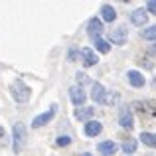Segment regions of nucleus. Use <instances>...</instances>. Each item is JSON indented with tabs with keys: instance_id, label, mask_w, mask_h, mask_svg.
Segmentation results:
<instances>
[{
	"instance_id": "a211bd4d",
	"label": "nucleus",
	"mask_w": 156,
	"mask_h": 156,
	"mask_svg": "<svg viewBox=\"0 0 156 156\" xmlns=\"http://www.w3.org/2000/svg\"><path fill=\"white\" fill-rule=\"evenodd\" d=\"M136 140L134 138H129V140H125L122 142V150H125V154H133L134 150H136Z\"/></svg>"
},
{
	"instance_id": "4be33fe9",
	"label": "nucleus",
	"mask_w": 156,
	"mask_h": 156,
	"mask_svg": "<svg viewBox=\"0 0 156 156\" xmlns=\"http://www.w3.org/2000/svg\"><path fill=\"white\" fill-rule=\"evenodd\" d=\"M67 144H71V136H67V134L57 136V146H67Z\"/></svg>"
},
{
	"instance_id": "aec40b11",
	"label": "nucleus",
	"mask_w": 156,
	"mask_h": 156,
	"mask_svg": "<svg viewBox=\"0 0 156 156\" xmlns=\"http://www.w3.org/2000/svg\"><path fill=\"white\" fill-rule=\"evenodd\" d=\"M142 38H144V40H150V42H152V40H156V26L144 28V30H142Z\"/></svg>"
},
{
	"instance_id": "f8f14e48",
	"label": "nucleus",
	"mask_w": 156,
	"mask_h": 156,
	"mask_svg": "<svg viewBox=\"0 0 156 156\" xmlns=\"http://www.w3.org/2000/svg\"><path fill=\"white\" fill-rule=\"evenodd\" d=\"M101 130H103V125L99 121H89L85 122V134L87 136H99Z\"/></svg>"
},
{
	"instance_id": "412c9836",
	"label": "nucleus",
	"mask_w": 156,
	"mask_h": 156,
	"mask_svg": "<svg viewBox=\"0 0 156 156\" xmlns=\"http://www.w3.org/2000/svg\"><path fill=\"white\" fill-rule=\"evenodd\" d=\"M75 79H77V83H79V87H81V85L91 83V81H89V77H87V73H83V71H79V73H77V77H75Z\"/></svg>"
},
{
	"instance_id": "f257e3e1",
	"label": "nucleus",
	"mask_w": 156,
	"mask_h": 156,
	"mask_svg": "<svg viewBox=\"0 0 156 156\" xmlns=\"http://www.w3.org/2000/svg\"><path fill=\"white\" fill-rule=\"evenodd\" d=\"M12 148H14V152H22L24 146H26V138H28V130L26 126H24V122H16L14 129H12Z\"/></svg>"
},
{
	"instance_id": "b1692460",
	"label": "nucleus",
	"mask_w": 156,
	"mask_h": 156,
	"mask_svg": "<svg viewBox=\"0 0 156 156\" xmlns=\"http://www.w3.org/2000/svg\"><path fill=\"white\" fill-rule=\"evenodd\" d=\"M4 134H6V133H4V129L0 126V138H4Z\"/></svg>"
},
{
	"instance_id": "f03ea898",
	"label": "nucleus",
	"mask_w": 156,
	"mask_h": 156,
	"mask_svg": "<svg viewBox=\"0 0 156 156\" xmlns=\"http://www.w3.org/2000/svg\"><path fill=\"white\" fill-rule=\"evenodd\" d=\"M10 91H12V97H14L16 103H26V101L30 99V95H32V89L28 87L22 79H16L14 83H12Z\"/></svg>"
},
{
	"instance_id": "2eb2a0df",
	"label": "nucleus",
	"mask_w": 156,
	"mask_h": 156,
	"mask_svg": "<svg viewBox=\"0 0 156 156\" xmlns=\"http://www.w3.org/2000/svg\"><path fill=\"white\" fill-rule=\"evenodd\" d=\"M95 115V109L93 107H81V109H75V119L79 121H91V117Z\"/></svg>"
},
{
	"instance_id": "39448f33",
	"label": "nucleus",
	"mask_w": 156,
	"mask_h": 156,
	"mask_svg": "<svg viewBox=\"0 0 156 156\" xmlns=\"http://www.w3.org/2000/svg\"><path fill=\"white\" fill-rule=\"evenodd\" d=\"M133 107L138 111L140 115H146V117H154L156 115V103L154 101H144V103H140V101H134Z\"/></svg>"
},
{
	"instance_id": "393cba45",
	"label": "nucleus",
	"mask_w": 156,
	"mask_h": 156,
	"mask_svg": "<svg viewBox=\"0 0 156 156\" xmlns=\"http://www.w3.org/2000/svg\"><path fill=\"white\" fill-rule=\"evenodd\" d=\"M79 156H91V154H87V152H85V154H79Z\"/></svg>"
},
{
	"instance_id": "6e6552de",
	"label": "nucleus",
	"mask_w": 156,
	"mask_h": 156,
	"mask_svg": "<svg viewBox=\"0 0 156 156\" xmlns=\"http://www.w3.org/2000/svg\"><path fill=\"white\" fill-rule=\"evenodd\" d=\"M69 97H71L73 105L79 107V109L85 105V99H87V95H85V91L81 87H71V89H69Z\"/></svg>"
},
{
	"instance_id": "ddd939ff",
	"label": "nucleus",
	"mask_w": 156,
	"mask_h": 156,
	"mask_svg": "<svg viewBox=\"0 0 156 156\" xmlns=\"http://www.w3.org/2000/svg\"><path fill=\"white\" fill-rule=\"evenodd\" d=\"M81 57H83V63H85V67H91V65H95L97 61V55H95V51L91 50V48H83L81 50Z\"/></svg>"
},
{
	"instance_id": "f3484780",
	"label": "nucleus",
	"mask_w": 156,
	"mask_h": 156,
	"mask_svg": "<svg viewBox=\"0 0 156 156\" xmlns=\"http://www.w3.org/2000/svg\"><path fill=\"white\" fill-rule=\"evenodd\" d=\"M138 138H140L146 146H152V148H156V134L154 133H140V136H138Z\"/></svg>"
},
{
	"instance_id": "9d476101",
	"label": "nucleus",
	"mask_w": 156,
	"mask_h": 156,
	"mask_svg": "<svg viewBox=\"0 0 156 156\" xmlns=\"http://www.w3.org/2000/svg\"><path fill=\"white\" fill-rule=\"evenodd\" d=\"M130 20H133L134 26H144V24L148 22V12L142 10V8H138V10H133V12H130Z\"/></svg>"
},
{
	"instance_id": "0eeeda50",
	"label": "nucleus",
	"mask_w": 156,
	"mask_h": 156,
	"mask_svg": "<svg viewBox=\"0 0 156 156\" xmlns=\"http://www.w3.org/2000/svg\"><path fill=\"white\" fill-rule=\"evenodd\" d=\"M126 26H119V28H115L113 32H111V36H109V40L113 44H117V46H122V44L126 42Z\"/></svg>"
},
{
	"instance_id": "423d86ee",
	"label": "nucleus",
	"mask_w": 156,
	"mask_h": 156,
	"mask_svg": "<svg viewBox=\"0 0 156 156\" xmlns=\"http://www.w3.org/2000/svg\"><path fill=\"white\" fill-rule=\"evenodd\" d=\"M87 34L91 36L93 40L101 38V34H103V22H101L99 18H91L87 22Z\"/></svg>"
},
{
	"instance_id": "dca6fc26",
	"label": "nucleus",
	"mask_w": 156,
	"mask_h": 156,
	"mask_svg": "<svg viewBox=\"0 0 156 156\" xmlns=\"http://www.w3.org/2000/svg\"><path fill=\"white\" fill-rule=\"evenodd\" d=\"M101 16H103L105 22H115V20H117V10H115L111 4H103V6H101Z\"/></svg>"
},
{
	"instance_id": "4468645a",
	"label": "nucleus",
	"mask_w": 156,
	"mask_h": 156,
	"mask_svg": "<svg viewBox=\"0 0 156 156\" xmlns=\"http://www.w3.org/2000/svg\"><path fill=\"white\" fill-rule=\"evenodd\" d=\"M117 150H119V144H117V142H113V140H105V142H101V144H99V152L103 154V156H113Z\"/></svg>"
},
{
	"instance_id": "6ab92c4d",
	"label": "nucleus",
	"mask_w": 156,
	"mask_h": 156,
	"mask_svg": "<svg viewBox=\"0 0 156 156\" xmlns=\"http://www.w3.org/2000/svg\"><path fill=\"white\" fill-rule=\"evenodd\" d=\"M95 48H97L101 53H107V51L111 50L109 42H107V40H103V38H97V40H95Z\"/></svg>"
},
{
	"instance_id": "5701e85b",
	"label": "nucleus",
	"mask_w": 156,
	"mask_h": 156,
	"mask_svg": "<svg viewBox=\"0 0 156 156\" xmlns=\"http://www.w3.org/2000/svg\"><path fill=\"white\" fill-rule=\"evenodd\" d=\"M146 12H150V14L156 16V0H150V2L146 4Z\"/></svg>"
},
{
	"instance_id": "20e7f679",
	"label": "nucleus",
	"mask_w": 156,
	"mask_h": 156,
	"mask_svg": "<svg viewBox=\"0 0 156 156\" xmlns=\"http://www.w3.org/2000/svg\"><path fill=\"white\" fill-rule=\"evenodd\" d=\"M119 125L122 126V129L130 130L134 126V119H133V111H130V107H122L121 113H119Z\"/></svg>"
},
{
	"instance_id": "9b49d317",
	"label": "nucleus",
	"mask_w": 156,
	"mask_h": 156,
	"mask_svg": "<svg viewBox=\"0 0 156 156\" xmlns=\"http://www.w3.org/2000/svg\"><path fill=\"white\" fill-rule=\"evenodd\" d=\"M126 77H129V83L133 85V87H142V85L146 83L144 75H142L140 71H136V69H130V71L126 73Z\"/></svg>"
},
{
	"instance_id": "1a4fd4ad",
	"label": "nucleus",
	"mask_w": 156,
	"mask_h": 156,
	"mask_svg": "<svg viewBox=\"0 0 156 156\" xmlns=\"http://www.w3.org/2000/svg\"><path fill=\"white\" fill-rule=\"evenodd\" d=\"M91 97L95 103H105V99H107L105 87L101 83H91Z\"/></svg>"
},
{
	"instance_id": "7ed1b4c3",
	"label": "nucleus",
	"mask_w": 156,
	"mask_h": 156,
	"mask_svg": "<svg viewBox=\"0 0 156 156\" xmlns=\"http://www.w3.org/2000/svg\"><path fill=\"white\" fill-rule=\"evenodd\" d=\"M55 113H57V105H51V107H50V111H46V113L38 115V117L32 121V126H34V129H40V126L48 125V122H50L51 119L55 117Z\"/></svg>"
},
{
	"instance_id": "a878e982",
	"label": "nucleus",
	"mask_w": 156,
	"mask_h": 156,
	"mask_svg": "<svg viewBox=\"0 0 156 156\" xmlns=\"http://www.w3.org/2000/svg\"><path fill=\"white\" fill-rule=\"evenodd\" d=\"M154 51H156V46H154Z\"/></svg>"
}]
</instances>
